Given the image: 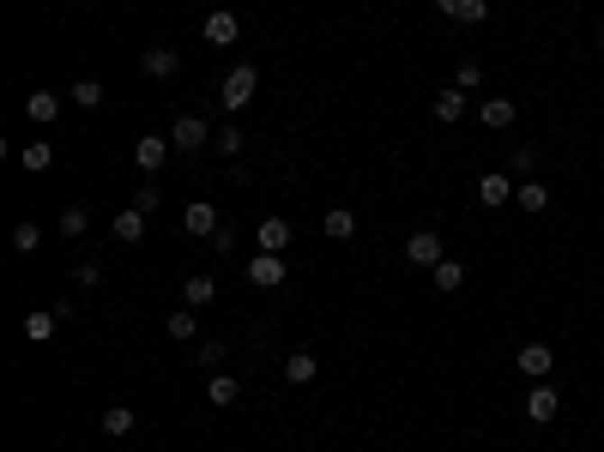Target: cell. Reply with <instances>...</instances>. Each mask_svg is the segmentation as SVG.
I'll return each instance as SVG.
<instances>
[{"instance_id": "cell-1", "label": "cell", "mask_w": 604, "mask_h": 452, "mask_svg": "<svg viewBox=\"0 0 604 452\" xmlns=\"http://www.w3.org/2000/svg\"><path fill=\"white\" fill-rule=\"evenodd\" d=\"M254 91H261V73H254V67H230V79L218 85V103L224 109H242Z\"/></svg>"}, {"instance_id": "cell-2", "label": "cell", "mask_w": 604, "mask_h": 452, "mask_svg": "<svg viewBox=\"0 0 604 452\" xmlns=\"http://www.w3.org/2000/svg\"><path fill=\"white\" fill-rule=\"evenodd\" d=\"M405 259H411V266H423V272H435V266H442V236H435V230H411V241H405Z\"/></svg>"}, {"instance_id": "cell-3", "label": "cell", "mask_w": 604, "mask_h": 452, "mask_svg": "<svg viewBox=\"0 0 604 452\" xmlns=\"http://www.w3.org/2000/svg\"><path fill=\"white\" fill-rule=\"evenodd\" d=\"M200 37L212 42V49H230V42L242 37V19L230 13V6H218V13H206V31H200Z\"/></svg>"}, {"instance_id": "cell-4", "label": "cell", "mask_w": 604, "mask_h": 452, "mask_svg": "<svg viewBox=\"0 0 604 452\" xmlns=\"http://www.w3.org/2000/svg\"><path fill=\"white\" fill-rule=\"evenodd\" d=\"M163 158H169V139H163V133H140V139H133V163H140L145 176H158Z\"/></svg>"}, {"instance_id": "cell-5", "label": "cell", "mask_w": 604, "mask_h": 452, "mask_svg": "<svg viewBox=\"0 0 604 452\" xmlns=\"http://www.w3.org/2000/svg\"><path fill=\"white\" fill-rule=\"evenodd\" d=\"M169 145H176V151H200V145H212V127H206L200 115H181L176 133H169Z\"/></svg>"}, {"instance_id": "cell-6", "label": "cell", "mask_w": 604, "mask_h": 452, "mask_svg": "<svg viewBox=\"0 0 604 452\" xmlns=\"http://www.w3.org/2000/svg\"><path fill=\"white\" fill-rule=\"evenodd\" d=\"M508 199H514V176H478V205H490V212H502Z\"/></svg>"}, {"instance_id": "cell-7", "label": "cell", "mask_w": 604, "mask_h": 452, "mask_svg": "<svg viewBox=\"0 0 604 452\" xmlns=\"http://www.w3.org/2000/svg\"><path fill=\"white\" fill-rule=\"evenodd\" d=\"M248 284L279 290V284H284V254H254V259H248Z\"/></svg>"}, {"instance_id": "cell-8", "label": "cell", "mask_w": 604, "mask_h": 452, "mask_svg": "<svg viewBox=\"0 0 604 452\" xmlns=\"http://www.w3.org/2000/svg\"><path fill=\"white\" fill-rule=\"evenodd\" d=\"M556 411H563V398H556V386H538V393L526 398V422H556Z\"/></svg>"}, {"instance_id": "cell-9", "label": "cell", "mask_w": 604, "mask_h": 452, "mask_svg": "<svg viewBox=\"0 0 604 452\" xmlns=\"http://www.w3.org/2000/svg\"><path fill=\"white\" fill-rule=\"evenodd\" d=\"M254 248H261V254H284V248H290V223H284V217H266L261 230H254Z\"/></svg>"}, {"instance_id": "cell-10", "label": "cell", "mask_w": 604, "mask_h": 452, "mask_svg": "<svg viewBox=\"0 0 604 452\" xmlns=\"http://www.w3.org/2000/svg\"><path fill=\"white\" fill-rule=\"evenodd\" d=\"M181 223H188V236H218V212H212V205H206V199H194V205H188V212H181Z\"/></svg>"}, {"instance_id": "cell-11", "label": "cell", "mask_w": 604, "mask_h": 452, "mask_svg": "<svg viewBox=\"0 0 604 452\" xmlns=\"http://www.w3.org/2000/svg\"><path fill=\"white\" fill-rule=\"evenodd\" d=\"M140 67H145V79H176V73H181V55H176V49H145Z\"/></svg>"}, {"instance_id": "cell-12", "label": "cell", "mask_w": 604, "mask_h": 452, "mask_svg": "<svg viewBox=\"0 0 604 452\" xmlns=\"http://www.w3.org/2000/svg\"><path fill=\"white\" fill-rule=\"evenodd\" d=\"M109 236L133 248V241L145 236V212H140V205H127V212H115V223H109Z\"/></svg>"}, {"instance_id": "cell-13", "label": "cell", "mask_w": 604, "mask_h": 452, "mask_svg": "<svg viewBox=\"0 0 604 452\" xmlns=\"http://www.w3.org/2000/svg\"><path fill=\"white\" fill-rule=\"evenodd\" d=\"M19 163L31 169V176H49V169H55V145H49V139H31V145L19 151Z\"/></svg>"}, {"instance_id": "cell-14", "label": "cell", "mask_w": 604, "mask_h": 452, "mask_svg": "<svg viewBox=\"0 0 604 452\" xmlns=\"http://www.w3.org/2000/svg\"><path fill=\"white\" fill-rule=\"evenodd\" d=\"M206 398H212L218 411H230V404L242 398V380H236V374H212V380H206Z\"/></svg>"}, {"instance_id": "cell-15", "label": "cell", "mask_w": 604, "mask_h": 452, "mask_svg": "<svg viewBox=\"0 0 604 452\" xmlns=\"http://www.w3.org/2000/svg\"><path fill=\"white\" fill-rule=\"evenodd\" d=\"M315 374H321V362H315V350H290V362H284V380H290V386H308Z\"/></svg>"}, {"instance_id": "cell-16", "label": "cell", "mask_w": 604, "mask_h": 452, "mask_svg": "<svg viewBox=\"0 0 604 452\" xmlns=\"http://www.w3.org/2000/svg\"><path fill=\"white\" fill-rule=\"evenodd\" d=\"M429 109H435V121H447V127H453V121L465 115V91H460V85H447V91H435V103H429Z\"/></svg>"}, {"instance_id": "cell-17", "label": "cell", "mask_w": 604, "mask_h": 452, "mask_svg": "<svg viewBox=\"0 0 604 452\" xmlns=\"http://www.w3.org/2000/svg\"><path fill=\"white\" fill-rule=\"evenodd\" d=\"M97 429L109 434V440H127V434H133V411H127V404H109V411L97 416Z\"/></svg>"}, {"instance_id": "cell-18", "label": "cell", "mask_w": 604, "mask_h": 452, "mask_svg": "<svg viewBox=\"0 0 604 452\" xmlns=\"http://www.w3.org/2000/svg\"><path fill=\"white\" fill-rule=\"evenodd\" d=\"M24 115L37 121V127H49V121L60 115V97L55 91H31V97H24Z\"/></svg>"}, {"instance_id": "cell-19", "label": "cell", "mask_w": 604, "mask_h": 452, "mask_svg": "<svg viewBox=\"0 0 604 452\" xmlns=\"http://www.w3.org/2000/svg\"><path fill=\"white\" fill-rule=\"evenodd\" d=\"M212 295H218V284H212V277H181V308H206V302H212Z\"/></svg>"}, {"instance_id": "cell-20", "label": "cell", "mask_w": 604, "mask_h": 452, "mask_svg": "<svg viewBox=\"0 0 604 452\" xmlns=\"http://www.w3.org/2000/svg\"><path fill=\"white\" fill-rule=\"evenodd\" d=\"M447 19H465V24H483L490 19V0H435Z\"/></svg>"}, {"instance_id": "cell-21", "label": "cell", "mask_w": 604, "mask_h": 452, "mask_svg": "<svg viewBox=\"0 0 604 452\" xmlns=\"http://www.w3.org/2000/svg\"><path fill=\"white\" fill-rule=\"evenodd\" d=\"M550 362H556V356H550V344H520V374L544 380V374H550Z\"/></svg>"}, {"instance_id": "cell-22", "label": "cell", "mask_w": 604, "mask_h": 452, "mask_svg": "<svg viewBox=\"0 0 604 452\" xmlns=\"http://www.w3.org/2000/svg\"><path fill=\"white\" fill-rule=\"evenodd\" d=\"M514 199H520V212L538 217L544 205H550V187H544V181H514Z\"/></svg>"}, {"instance_id": "cell-23", "label": "cell", "mask_w": 604, "mask_h": 452, "mask_svg": "<svg viewBox=\"0 0 604 452\" xmlns=\"http://www.w3.org/2000/svg\"><path fill=\"white\" fill-rule=\"evenodd\" d=\"M163 332L176 338V344H194V338H200V320H194V308H176V314H169V326H163Z\"/></svg>"}, {"instance_id": "cell-24", "label": "cell", "mask_w": 604, "mask_h": 452, "mask_svg": "<svg viewBox=\"0 0 604 452\" xmlns=\"http://www.w3.org/2000/svg\"><path fill=\"white\" fill-rule=\"evenodd\" d=\"M478 115H483V127H496V133H502V127H514V103H508V97H490Z\"/></svg>"}, {"instance_id": "cell-25", "label": "cell", "mask_w": 604, "mask_h": 452, "mask_svg": "<svg viewBox=\"0 0 604 452\" xmlns=\"http://www.w3.org/2000/svg\"><path fill=\"white\" fill-rule=\"evenodd\" d=\"M67 103H73V109H97V103H103V85H97V79L67 85Z\"/></svg>"}, {"instance_id": "cell-26", "label": "cell", "mask_w": 604, "mask_h": 452, "mask_svg": "<svg viewBox=\"0 0 604 452\" xmlns=\"http://www.w3.org/2000/svg\"><path fill=\"white\" fill-rule=\"evenodd\" d=\"M55 326H60V314H24V338H31V344H49Z\"/></svg>"}, {"instance_id": "cell-27", "label": "cell", "mask_w": 604, "mask_h": 452, "mask_svg": "<svg viewBox=\"0 0 604 452\" xmlns=\"http://www.w3.org/2000/svg\"><path fill=\"white\" fill-rule=\"evenodd\" d=\"M85 230H91V212H85V205H67V212H60V236H67V241H79Z\"/></svg>"}, {"instance_id": "cell-28", "label": "cell", "mask_w": 604, "mask_h": 452, "mask_svg": "<svg viewBox=\"0 0 604 452\" xmlns=\"http://www.w3.org/2000/svg\"><path fill=\"white\" fill-rule=\"evenodd\" d=\"M326 236H333V241H351V236H357V217L344 212V205H333V212H326Z\"/></svg>"}, {"instance_id": "cell-29", "label": "cell", "mask_w": 604, "mask_h": 452, "mask_svg": "<svg viewBox=\"0 0 604 452\" xmlns=\"http://www.w3.org/2000/svg\"><path fill=\"white\" fill-rule=\"evenodd\" d=\"M429 284H435V290H460V284H465V266H460V259H442V266L429 272Z\"/></svg>"}, {"instance_id": "cell-30", "label": "cell", "mask_w": 604, "mask_h": 452, "mask_svg": "<svg viewBox=\"0 0 604 452\" xmlns=\"http://www.w3.org/2000/svg\"><path fill=\"white\" fill-rule=\"evenodd\" d=\"M532 169H538V151H532V145H514V158H508V176L532 181Z\"/></svg>"}, {"instance_id": "cell-31", "label": "cell", "mask_w": 604, "mask_h": 452, "mask_svg": "<svg viewBox=\"0 0 604 452\" xmlns=\"http://www.w3.org/2000/svg\"><path fill=\"white\" fill-rule=\"evenodd\" d=\"M212 145H218V158H224V163L242 158V127H218V133H212Z\"/></svg>"}, {"instance_id": "cell-32", "label": "cell", "mask_w": 604, "mask_h": 452, "mask_svg": "<svg viewBox=\"0 0 604 452\" xmlns=\"http://www.w3.org/2000/svg\"><path fill=\"white\" fill-rule=\"evenodd\" d=\"M194 356H200V368H218L224 356H230V344H224V338H200V350Z\"/></svg>"}, {"instance_id": "cell-33", "label": "cell", "mask_w": 604, "mask_h": 452, "mask_svg": "<svg viewBox=\"0 0 604 452\" xmlns=\"http://www.w3.org/2000/svg\"><path fill=\"white\" fill-rule=\"evenodd\" d=\"M37 223H19V230H13V254H37Z\"/></svg>"}, {"instance_id": "cell-34", "label": "cell", "mask_w": 604, "mask_h": 452, "mask_svg": "<svg viewBox=\"0 0 604 452\" xmlns=\"http://www.w3.org/2000/svg\"><path fill=\"white\" fill-rule=\"evenodd\" d=\"M453 85H460V91H478V85H483V67H478V60H465L460 73H453Z\"/></svg>"}, {"instance_id": "cell-35", "label": "cell", "mask_w": 604, "mask_h": 452, "mask_svg": "<svg viewBox=\"0 0 604 452\" xmlns=\"http://www.w3.org/2000/svg\"><path fill=\"white\" fill-rule=\"evenodd\" d=\"M133 205H140V212H145V217L158 212V205H163V194H158V181H145V187H140V199H133Z\"/></svg>"}, {"instance_id": "cell-36", "label": "cell", "mask_w": 604, "mask_h": 452, "mask_svg": "<svg viewBox=\"0 0 604 452\" xmlns=\"http://www.w3.org/2000/svg\"><path fill=\"white\" fill-rule=\"evenodd\" d=\"M73 277L91 290V284H103V266H97V259H79V266H73Z\"/></svg>"}]
</instances>
